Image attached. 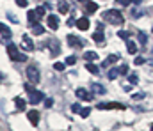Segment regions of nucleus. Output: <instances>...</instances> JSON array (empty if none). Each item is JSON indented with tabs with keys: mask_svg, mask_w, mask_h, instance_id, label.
<instances>
[{
	"mask_svg": "<svg viewBox=\"0 0 153 131\" xmlns=\"http://www.w3.org/2000/svg\"><path fill=\"white\" fill-rule=\"evenodd\" d=\"M103 20L107 23H112V25H123V14L117 11V9H109L103 12Z\"/></svg>",
	"mask_w": 153,
	"mask_h": 131,
	"instance_id": "f257e3e1",
	"label": "nucleus"
},
{
	"mask_svg": "<svg viewBox=\"0 0 153 131\" xmlns=\"http://www.w3.org/2000/svg\"><path fill=\"white\" fill-rule=\"evenodd\" d=\"M7 53H9V57H11L13 60H18V62H25V60H27V55L20 53L18 46H16V44H13V43L7 44Z\"/></svg>",
	"mask_w": 153,
	"mask_h": 131,
	"instance_id": "f03ea898",
	"label": "nucleus"
},
{
	"mask_svg": "<svg viewBox=\"0 0 153 131\" xmlns=\"http://www.w3.org/2000/svg\"><path fill=\"white\" fill-rule=\"evenodd\" d=\"M27 78L30 80V83H38L39 80H41V75H39V69H38V66H29L27 67Z\"/></svg>",
	"mask_w": 153,
	"mask_h": 131,
	"instance_id": "7ed1b4c3",
	"label": "nucleus"
},
{
	"mask_svg": "<svg viewBox=\"0 0 153 131\" xmlns=\"http://www.w3.org/2000/svg\"><path fill=\"white\" fill-rule=\"evenodd\" d=\"M45 99V94L41 92V90H32L30 89V92H29V101H30V105H38L39 101H43Z\"/></svg>",
	"mask_w": 153,
	"mask_h": 131,
	"instance_id": "20e7f679",
	"label": "nucleus"
},
{
	"mask_svg": "<svg viewBox=\"0 0 153 131\" xmlns=\"http://www.w3.org/2000/svg\"><path fill=\"white\" fill-rule=\"evenodd\" d=\"M96 108L98 110H125V105H121V103H100Z\"/></svg>",
	"mask_w": 153,
	"mask_h": 131,
	"instance_id": "39448f33",
	"label": "nucleus"
},
{
	"mask_svg": "<svg viewBox=\"0 0 153 131\" xmlns=\"http://www.w3.org/2000/svg\"><path fill=\"white\" fill-rule=\"evenodd\" d=\"M27 18H29V21H30V25L34 27L36 23H39V18H41V14L38 12V9H30V11L27 12Z\"/></svg>",
	"mask_w": 153,
	"mask_h": 131,
	"instance_id": "423d86ee",
	"label": "nucleus"
},
{
	"mask_svg": "<svg viewBox=\"0 0 153 131\" xmlns=\"http://www.w3.org/2000/svg\"><path fill=\"white\" fill-rule=\"evenodd\" d=\"M22 48H23L25 51H32V50H34V43H32V39H30L29 36H23V37H22Z\"/></svg>",
	"mask_w": 153,
	"mask_h": 131,
	"instance_id": "0eeeda50",
	"label": "nucleus"
},
{
	"mask_svg": "<svg viewBox=\"0 0 153 131\" xmlns=\"http://www.w3.org/2000/svg\"><path fill=\"white\" fill-rule=\"evenodd\" d=\"M76 97H80V99H84V101H93V94H89L85 89H76Z\"/></svg>",
	"mask_w": 153,
	"mask_h": 131,
	"instance_id": "6e6552de",
	"label": "nucleus"
},
{
	"mask_svg": "<svg viewBox=\"0 0 153 131\" xmlns=\"http://www.w3.org/2000/svg\"><path fill=\"white\" fill-rule=\"evenodd\" d=\"M46 23H48V27H50L52 30H57V29H59V18H57L55 14H50V16L46 18Z\"/></svg>",
	"mask_w": 153,
	"mask_h": 131,
	"instance_id": "1a4fd4ad",
	"label": "nucleus"
},
{
	"mask_svg": "<svg viewBox=\"0 0 153 131\" xmlns=\"http://www.w3.org/2000/svg\"><path fill=\"white\" fill-rule=\"evenodd\" d=\"M48 48H50L52 55L61 53V44H59V41H55V39H50V41H48Z\"/></svg>",
	"mask_w": 153,
	"mask_h": 131,
	"instance_id": "9d476101",
	"label": "nucleus"
},
{
	"mask_svg": "<svg viewBox=\"0 0 153 131\" xmlns=\"http://www.w3.org/2000/svg\"><path fill=\"white\" fill-rule=\"evenodd\" d=\"M75 25H76V29H78V30H87V29H89V25H91V21H89V20L85 18V16H84V18L76 20Z\"/></svg>",
	"mask_w": 153,
	"mask_h": 131,
	"instance_id": "9b49d317",
	"label": "nucleus"
},
{
	"mask_svg": "<svg viewBox=\"0 0 153 131\" xmlns=\"http://www.w3.org/2000/svg\"><path fill=\"white\" fill-rule=\"evenodd\" d=\"M27 117H29V121H30V124H32L34 128L39 124V113L36 112V110H30V112L27 113Z\"/></svg>",
	"mask_w": 153,
	"mask_h": 131,
	"instance_id": "f8f14e48",
	"label": "nucleus"
},
{
	"mask_svg": "<svg viewBox=\"0 0 153 131\" xmlns=\"http://www.w3.org/2000/svg\"><path fill=\"white\" fill-rule=\"evenodd\" d=\"M0 34L5 37V39H11V36H13V32H11V29L5 25V23H2L0 21Z\"/></svg>",
	"mask_w": 153,
	"mask_h": 131,
	"instance_id": "ddd939ff",
	"label": "nucleus"
},
{
	"mask_svg": "<svg viewBox=\"0 0 153 131\" xmlns=\"http://www.w3.org/2000/svg\"><path fill=\"white\" fill-rule=\"evenodd\" d=\"M119 60V55H109L103 62H102V67H109L111 64H114V62H117Z\"/></svg>",
	"mask_w": 153,
	"mask_h": 131,
	"instance_id": "4468645a",
	"label": "nucleus"
},
{
	"mask_svg": "<svg viewBox=\"0 0 153 131\" xmlns=\"http://www.w3.org/2000/svg\"><path fill=\"white\" fill-rule=\"evenodd\" d=\"M57 9H59L61 14H66V12L70 11V5H68V2H64V0H59V2H57Z\"/></svg>",
	"mask_w": 153,
	"mask_h": 131,
	"instance_id": "2eb2a0df",
	"label": "nucleus"
},
{
	"mask_svg": "<svg viewBox=\"0 0 153 131\" xmlns=\"http://www.w3.org/2000/svg\"><path fill=\"white\" fill-rule=\"evenodd\" d=\"M96 9H98V4H96V2H87V0H85V12H87V14L96 12Z\"/></svg>",
	"mask_w": 153,
	"mask_h": 131,
	"instance_id": "dca6fc26",
	"label": "nucleus"
},
{
	"mask_svg": "<svg viewBox=\"0 0 153 131\" xmlns=\"http://www.w3.org/2000/svg\"><path fill=\"white\" fill-rule=\"evenodd\" d=\"M91 90H93L94 94H105V92H107L103 85H100V83H94V82L91 83Z\"/></svg>",
	"mask_w": 153,
	"mask_h": 131,
	"instance_id": "f3484780",
	"label": "nucleus"
},
{
	"mask_svg": "<svg viewBox=\"0 0 153 131\" xmlns=\"http://www.w3.org/2000/svg\"><path fill=\"white\" fill-rule=\"evenodd\" d=\"M68 44H70V46H76V48H78V46H82V44H84V41H80L76 36H68Z\"/></svg>",
	"mask_w": 153,
	"mask_h": 131,
	"instance_id": "a211bd4d",
	"label": "nucleus"
},
{
	"mask_svg": "<svg viewBox=\"0 0 153 131\" xmlns=\"http://www.w3.org/2000/svg\"><path fill=\"white\" fill-rule=\"evenodd\" d=\"M84 59H85V62H93V60L98 59V53L96 51H85L84 53Z\"/></svg>",
	"mask_w": 153,
	"mask_h": 131,
	"instance_id": "6ab92c4d",
	"label": "nucleus"
},
{
	"mask_svg": "<svg viewBox=\"0 0 153 131\" xmlns=\"http://www.w3.org/2000/svg\"><path fill=\"white\" fill-rule=\"evenodd\" d=\"M126 50H128V53H130V55H135V53H137V46H135L134 41H130V39L126 41Z\"/></svg>",
	"mask_w": 153,
	"mask_h": 131,
	"instance_id": "aec40b11",
	"label": "nucleus"
},
{
	"mask_svg": "<svg viewBox=\"0 0 153 131\" xmlns=\"http://www.w3.org/2000/svg\"><path fill=\"white\" fill-rule=\"evenodd\" d=\"M93 39H94V41H96V43H105V39H103V30H100V29H98V32H94V34H93Z\"/></svg>",
	"mask_w": 153,
	"mask_h": 131,
	"instance_id": "412c9836",
	"label": "nucleus"
},
{
	"mask_svg": "<svg viewBox=\"0 0 153 131\" xmlns=\"http://www.w3.org/2000/svg\"><path fill=\"white\" fill-rule=\"evenodd\" d=\"M85 69H87L89 73H93V75H98V73H100V67H98V66H94V64H91V62H87V64H85Z\"/></svg>",
	"mask_w": 153,
	"mask_h": 131,
	"instance_id": "4be33fe9",
	"label": "nucleus"
},
{
	"mask_svg": "<svg viewBox=\"0 0 153 131\" xmlns=\"http://www.w3.org/2000/svg\"><path fill=\"white\" fill-rule=\"evenodd\" d=\"M14 103H16V106H18V110H20V112H23V110H25V106H27L25 99H22V97H16V99H14Z\"/></svg>",
	"mask_w": 153,
	"mask_h": 131,
	"instance_id": "5701e85b",
	"label": "nucleus"
},
{
	"mask_svg": "<svg viewBox=\"0 0 153 131\" xmlns=\"http://www.w3.org/2000/svg\"><path fill=\"white\" fill-rule=\"evenodd\" d=\"M107 76H109V80H116V78H117V76H119V69H111V71H109V73H107Z\"/></svg>",
	"mask_w": 153,
	"mask_h": 131,
	"instance_id": "b1692460",
	"label": "nucleus"
},
{
	"mask_svg": "<svg viewBox=\"0 0 153 131\" xmlns=\"http://www.w3.org/2000/svg\"><path fill=\"white\" fill-rule=\"evenodd\" d=\"M32 32H34L36 36H39V34H43V32H45V29H43V27H41L39 23H36V25L32 27Z\"/></svg>",
	"mask_w": 153,
	"mask_h": 131,
	"instance_id": "393cba45",
	"label": "nucleus"
},
{
	"mask_svg": "<svg viewBox=\"0 0 153 131\" xmlns=\"http://www.w3.org/2000/svg\"><path fill=\"white\" fill-rule=\"evenodd\" d=\"M117 36H119L121 39H125V41H128V37H130V34H128L126 30H119V32H117Z\"/></svg>",
	"mask_w": 153,
	"mask_h": 131,
	"instance_id": "a878e982",
	"label": "nucleus"
},
{
	"mask_svg": "<svg viewBox=\"0 0 153 131\" xmlns=\"http://www.w3.org/2000/svg\"><path fill=\"white\" fill-rule=\"evenodd\" d=\"M64 67H66V66H64L62 62H55V64H53V69H55V71H64Z\"/></svg>",
	"mask_w": 153,
	"mask_h": 131,
	"instance_id": "bb28decb",
	"label": "nucleus"
},
{
	"mask_svg": "<svg viewBox=\"0 0 153 131\" xmlns=\"http://www.w3.org/2000/svg\"><path fill=\"white\" fill-rule=\"evenodd\" d=\"M128 82H130V85H135V83L139 82V78H137V75H130V76H128Z\"/></svg>",
	"mask_w": 153,
	"mask_h": 131,
	"instance_id": "cd10ccee",
	"label": "nucleus"
},
{
	"mask_svg": "<svg viewBox=\"0 0 153 131\" xmlns=\"http://www.w3.org/2000/svg\"><path fill=\"white\" fill-rule=\"evenodd\" d=\"M139 41H141L143 44H146L148 43V36H146L144 32H139Z\"/></svg>",
	"mask_w": 153,
	"mask_h": 131,
	"instance_id": "c85d7f7f",
	"label": "nucleus"
},
{
	"mask_svg": "<svg viewBox=\"0 0 153 131\" xmlns=\"http://www.w3.org/2000/svg\"><path fill=\"white\" fill-rule=\"evenodd\" d=\"M89 113H91V108H82L80 110V117H89Z\"/></svg>",
	"mask_w": 153,
	"mask_h": 131,
	"instance_id": "c756f323",
	"label": "nucleus"
},
{
	"mask_svg": "<svg viewBox=\"0 0 153 131\" xmlns=\"http://www.w3.org/2000/svg\"><path fill=\"white\" fill-rule=\"evenodd\" d=\"M80 110H82V106H80L78 103H75V105H71V112H73V113H80Z\"/></svg>",
	"mask_w": 153,
	"mask_h": 131,
	"instance_id": "7c9ffc66",
	"label": "nucleus"
},
{
	"mask_svg": "<svg viewBox=\"0 0 153 131\" xmlns=\"http://www.w3.org/2000/svg\"><path fill=\"white\" fill-rule=\"evenodd\" d=\"M75 62H76V57H75V55H70V57L66 59V64H68V66H71V64H75Z\"/></svg>",
	"mask_w": 153,
	"mask_h": 131,
	"instance_id": "2f4dec72",
	"label": "nucleus"
},
{
	"mask_svg": "<svg viewBox=\"0 0 153 131\" xmlns=\"http://www.w3.org/2000/svg\"><path fill=\"white\" fill-rule=\"evenodd\" d=\"M134 64H135V66H141V64H144V57H135Z\"/></svg>",
	"mask_w": 153,
	"mask_h": 131,
	"instance_id": "473e14b6",
	"label": "nucleus"
},
{
	"mask_svg": "<svg viewBox=\"0 0 153 131\" xmlns=\"http://www.w3.org/2000/svg\"><path fill=\"white\" fill-rule=\"evenodd\" d=\"M128 73V66H121L119 67V75H126Z\"/></svg>",
	"mask_w": 153,
	"mask_h": 131,
	"instance_id": "72a5a7b5",
	"label": "nucleus"
},
{
	"mask_svg": "<svg viewBox=\"0 0 153 131\" xmlns=\"http://www.w3.org/2000/svg\"><path fill=\"white\" fill-rule=\"evenodd\" d=\"M144 96H146L144 92H137V94L134 96V99H137V101H139V99H144Z\"/></svg>",
	"mask_w": 153,
	"mask_h": 131,
	"instance_id": "f704fd0d",
	"label": "nucleus"
},
{
	"mask_svg": "<svg viewBox=\"0 0 153 131\" xmlns=\"http://www.w3.org/2000/svg\"><path fill=\"white\" fill-rule=\"evenodd\" d=\"M130 2H132V0H116V4H117V5H128Z\"/></svg>",
	"mask_w": 153,
	"mask_h": 131,
	"instance_id": "c9c22d12",
	"label": "nucleus"
},
{
	"mask_svg": "<svg viewBox=\"0 0 153 131\" xmlns=\"http://www.w3.org/2000/svg\"><path fill=\"white\" fill-rule=\"evenodd\" d=\"M52 105H53V99H50V97H48V99L45 101V106H46V108H50Z\"/></svg>",
	"mask_w": 153,
	"mask_h": 131,
	"instance_id": "e433bc0d",
	"label": "nucleus"
},
{
	"mask_svg": "<svg viewBox=\"0 0 153 131\" xmlns=\"http://www.w3.org/2000/svg\"><path fill=\"white\" fill-rule=\"evenodd\" d=\"M16 4H18L20 7H27V0H16Z\"/></svg>",
	"mask_w": 153,
	"mask_h": 131,
	"instance_id": "4c0bfd02",
	"label": "nucleus"
},
{
	"mask_svg": "<svg viewBox=\"0 0 153 131\" xmlns=\"http://www.w3.org/2000/svg\"><path fill=\"white\" fill-rule=\"evenodd\" d=\"M144 14V11H134V16H143Z\"/></svg>",
	"mask_w": 153,
	"mask_h": 131,
	"instance_id": "58836bf2",
	"label": "nucleus"
},
{
	"mask_svg": "<svg viewBox=\"0 0 153 131\" xmlns=\"http://www.w3.org/2000/svg\"><path fill=\"white\" fill-rule=\"evenodd\" d=\"M132 2H134V4H141L143 0H132Z\"/></svg>",
	"mask_w": 153,
	"mask_h": 131,
	"instance_id": "ea45409f",
	"label": "nucleus"
},
{
	"mask_svg": "<svg viewBox=\"0 0 153 131\" xmlns=\"http://www.w3.org/2000/svg\"><path fill=\"white\" fill-rule=\"evenodd\" d=\"M4 78H5V76H4V73H0V82H2Z\"/></svg>",
	"mask_w": 153,
	"mask_h": 131,
	"instance_id": "a19ab883",
	"label": "nucleus"
},
{
	"mask_svg": "<svg viewBox=\"0 0 153 131\" xmlns=\"http://www.w3.org/2000/svg\"><path fill=\"white\" fill-rule=\"evenodd\" d=\"M78 2H85V0H78Z\"/></svg>",
	"mask_w": 153,
	"mask_h": 131,
	"instance_id": "79ce46f5",
	"label": "nucleus"
},
{
	"mask_svg": "<svg viewBox=\"0 0 153 131\" xmlns=\"http://www.w3.org/2000/svg\"><path fill=\"white\" fill-rule=\"evenodd\" d=\"M152 131H153V124H152Z\"/></svg>",
	"mask_w": 153,
	"mask_h": 131,
	"instance_id": "37998d69",
	"label": "nucleus"
},
{
	"mask_svg": "<svg viewBox=\"0 0 153 131\" xmlns=\"http://www.w3.org/2000/svg\"><path fill=\"white\" fill-rule=\"evenodd\" d=\"M152 64H153V62H152Z\"/></svg>",
	"mask_w": 153,
	"mask_h": 131,
	"instance_id": "c03bdc74",
	"label": "nucleus"
}]
</instances>
